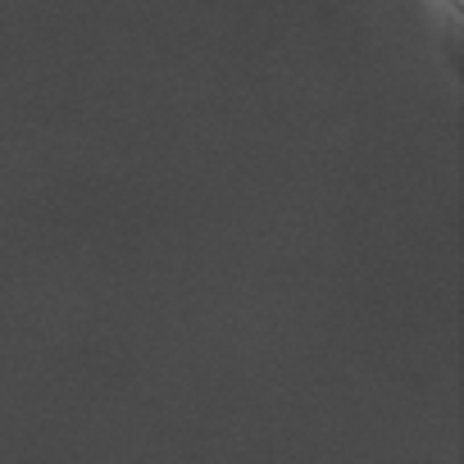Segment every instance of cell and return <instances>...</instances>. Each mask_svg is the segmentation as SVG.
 <instances>
[{
    "mask_svg": "<svg viewBox=\"0 0 464 464\" xmlns=\"http://www.w3.org/2000/svg\"><path fill=\"white\" fill-rule=\"evenodd\" d=\"M446 5H455V0H446Z\"/></svg>",
    "mask_w": 464,
    "mask_h": 464,
    "instance_id": "1",
    "label": "cell"
}]
</instances>
